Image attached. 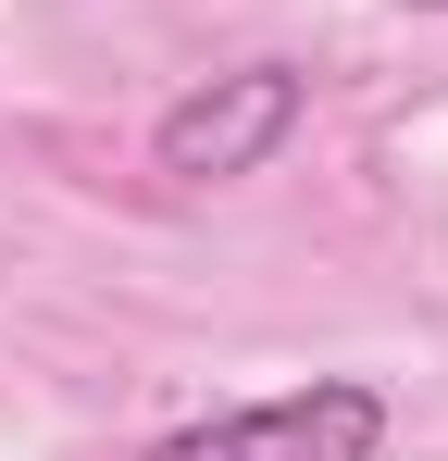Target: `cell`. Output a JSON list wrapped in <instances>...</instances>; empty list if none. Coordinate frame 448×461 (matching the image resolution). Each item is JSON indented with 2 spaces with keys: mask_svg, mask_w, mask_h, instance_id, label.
Returning a JSON list of instances; mask_svg holds the SVG:
<instances>
[{
  "mask_svg": "<svg viewBox=\"0 0 448 461\" xmlns=\"http://www.w3.org/2000/svg\"><path fill=\"white\" fill-rule=\"evenodd\" d=\"M386 437V399L349 375L299 386V399H262V411H224V424H175L149 461H373Z\"/></svg>",
  "mask_w": 448,
  "mask_h": 461,
  "instance_id": "obj_1",
  "label": "cell"
},
{
  "mask_svg": "<svg viewBox=\"0 0 448 461\" xmlns=\"http://www.w3.org/2000/svg\"><path fill=\"white\" fill-rule=\"evenodd\" d=\"M299 125V63H237V76L187 87L175 113H162V175H187V187H224V175H249V162H274Z\"/></svg>",
  "mask_w": 448,
  "mask_h": 461,
  "instance_id": "obj_2",
  "label": "cell"
},
{
  "mask_svg": "<svg viewBox=\"0 0 448 461\" xmlns=\"http://www.w3.org/2000/svg\"><path fill=\"white\" fill-rule=\"evenodd\" d=\"M424 13H448V0H424Z\"/></svg>",
  "mask_w": 448,
  "mask_h": 461,
  "instance_id": "obj_3",
  "label": "cell"
}]
</instances>
